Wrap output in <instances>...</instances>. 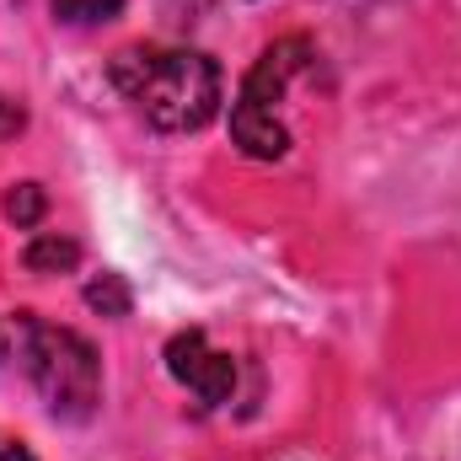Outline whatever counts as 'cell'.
Returning <instances> with one entry per match:
<instances>
[{
  "mask_svg": "<svg viewBox=\"0 0 461 461\" xmlns=\"http://www.w3.org/2000/svg\"><path fill=\"white\" fill-rule=\"evenodd\" d=\"M0 365L27 375L54 419H92L103 402V359L92 339L76 328H54L38 312H5L0 317Z\"/></svg>",
  "mask_w": 461,
  "mask_h": 461,
  "instance_id": "obj_1",
  "label": "cell"
},
{
  "mask_svg": "<svg viewBox=\"0 0 461 461\" xmlns=\"http://www.w3.org/2000/svg\"><path fill=\"white\" fill-rule=\"evenodd\" d=\"M113 86L161 134H194L221 113V65L199 49H123L108 65Z\"/></svg>",
  "mask_w": 461,
  "mask_h": 461,
  "instance_id": "obj_2",
  "label": "cell"
},
{
  "mask_svg": "<svg viewBox=\"0 0 461 461\" xmlns=\"http://www.w3.org/2000/svg\"><path fill=\"white\" fill-rule=\"evenodd\" d=\"M167 370L204 408H221V402H230V392H236V359H230L226 348L210 344L204 328H188V333H172L167 339Z\"/></svg>",
  "mask_w": 461,
  "mask_h": 461,
  "instance_id": "obj_3",
  "label": "cell"
},
{
  "mask_svg": "<svg viewBox=\"0 0 461 461\" xmlns=\"http://www.w3.org/2000/svg\"><path fill=\"white\" fill-rule=\"evenodd\" d=\"M306 65H312V43H306V38H279V43H268V49L258 54V65L247 70L236 103H241V108H258V113H274V108L285 103L290 81H295Z\"/></svg>",
  "mask_w": 461,
  "mask_h": 461,
  "instance_id": "obj_4",
  "label": "cell"
},
{
  "mask_svg": "<svg viewBox=\"0 0 461 461\" xmlns=\"http://www.w3.org/2000/svg\"><path fill=\"white\" fill-rule=\"evenodd\" d=\"M230 140L252 161H279L290 150V129L279 123V113H258V108H241V103H230Z\"/></svg>",
  "mask_w": 461,
  "mask_h": 461,
  "instance_id": "obj_5",
  "label": "cell"
},
{
  "mask_svg": "<svg viewBox=\"0 0 461 461\" xmlns=\"http://www.w3.org/2000/svg\"><path fill=\"white\" fill-rule=\"evenodd\" d=\"M76 263H81V241H70L59 230H38L22 247V268L27 274H76Z\"/></svg>",
  "mask_w": 461,
  "mask_h": 461,
  "instance_id": "obj_6",
  "label": "cell"
},
{
  "mask_svg": "<svg viewBox=\"0 0 461 461\" xmlns=\"http://www.w3.org/2000/svg\"><path fill=\"white\" fill-rule=\"evenodd\" d=\"M0 210H5V221H11L16 230H32L38 221H43L49 199H43V188H38V183H16V188L5 194V204H0Z\"/></svg>",
  "mask_w": 461,
  "mask_h": 461,
  "instance_id": "obj_7",
  "label": "cell"
},
{
  "mask_svg": "<svg viewBox=\"0 0 461 461\" xmlns=\"http://www.w3.org/2000/svg\"><path fill=\"white\" fill-rule=\"evenodd\" d=\"M49 5L65 27H97V22H113L123 11V0H49Z\"/></svg>",
  "mask_w": 461,
  "mask_h": 461,
  "instance_id": "obj_8",
  "label": "cell"
},
{
  "mask_svg": "<svg viewBox=\"0 0 461 461\" xmlns=\"http://www.w3.org/2000/svg\"><path fill=\"white\" fill-rule=\"evenodd\" d=\"M86 306L103 312V317H129V285H123L118 274H97V279L86 285Z\"/></svg>",
  "mask_w": 461,
  "mask_h": 461,
  "instance_id": "obj_9",
  "label": "cell"
},
{
  "mask_svg": "<svg viewBox=\"0 0 461 461\" xmlns=\"http://www.w3.org/2000/svg\"><path fill=\"white\" fill-rule=\"evenodd\" d=\"M22 129H27V113H22V103L0 92V140H16Z\"/></svg>",
  "mask_w": 461,
  "mask_h": 461,
  "instance_id": "obj_10",
  "label": "cell"
},
{
  "mask_svg": "<svg viewBox=\"0 0 461 461\" xmlns=\"http://www.w3.org/2000/svg\"><path fill=\"white\" fill-rule=\"evenodd\" d=\"M0 461H32V451H27L22 440H11V435H0Z\"/></svg>",
  "mask_w": 461,
  "mask_h": 461,
  "instance_id": "obj_11",
  "label": "cell"
}]
</instances>
